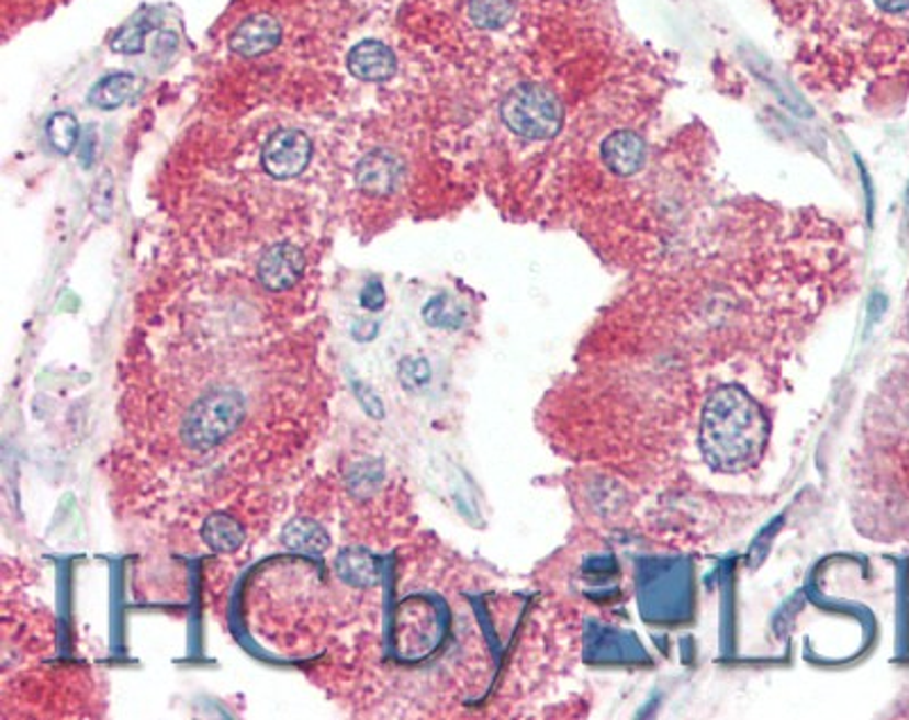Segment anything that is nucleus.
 <instances>
[{
  "mask_svg": "<svg viewBox=\"0 0 909 720\" xmlns=\"http://www.w3.org/2000/svg\"><path fill=\"white\" fill-rule=\"evenodd\" d=\"M282 543L289 550L305 552V554H323L330 548L328 530L318 526L316 520L299 516L289 522L282 532Z\"/></svg>",
  "mask_w": 909,
  "mask_h": 720,
  "instance_id": "12",
  "label": "nucleus"
},
{
  "mask_svg": "<svg viewBox=\"0 0 909 720\" xmlns=\"http://www.w3.org/2000/svg\"><path fill=\"white\" fill-rule=\"evenodd\" d=\"M384 305V286L380 280H369L362 289V307L378 312Z\"/></svg>",
  "mask_w": 909,
  "mask_h": 720,
  "instance_id": "20",
  "label": "nucleus"
},
{
  "mask_svg": "<svg viewBox=\"0 0 909 720\" xmlns=\"http://www.w3.org/2000/svg\"><path fill=\"white\" fill-rule=\"evenodd\" d=\"M509 133L528 142L553 139L564 123V105L553 89L539 82L516 85L501 103Z\"/></svg>",
  "mask_w": 909,
  "mask_h": 720,
  "instance_id": "2",
  "label": "nucleus"
},
{
  "mask_svg": "<svg viewBox=\"0 0 909 720\" xmlns=\"http://www.w3.org/2000/svg\"><path fill=\"white\" fill-rule=\"evenodd\" d=\"M446 634L441 607L426 598H412L399 607L394 620V645L399 660L418 662L433 654Z\"/></svg>",
  "mask_w": 909,
  "mask_h": 720,
  "instance_id": "3",
  "label": "nucleus"
},
{
  "mask_svg": "<svg viewBox=\"0 0 909 720\" xmlns=\"http://www.w3.org/2000/svg\"><path fill=\"white\" fill-rule=\"evenodd\" d=\"M514 14L512 0H471L469 19L480 30H501Z\"/></svg>",
  "mask_w": 909,
  "mask_h": 720,
  "instance_id": "17",
  "label": "nucleus"
},
{
  "mask_svg": "<svg viewBox=\"0 0 909 720\" xmlns=\"http://www.w3.org/2000/svg\"><path fill=\"white\" fill-rule=\"evenodd\" d=\"M355 178L360 189L369 193H375V195L392 193L401 182V161L392 153H384V150L369 153L360 164H357Z\"/></svg>",
  "mask_w": 909,
  "mask_h": 720,
  "instance_id": "10",
  "label": "nucleus"
},
{
  "mask_svg": "<svg viewBox=\"0 0 909 720\" xmlns=\"http://www.w3.org/2000/svg\"><path fill=\"white\" fill-rule=\"evenodd\" d=\"M46 137L55 153L71 155L80 144V123L69 112H57L46 123Z\"/></svg>",
  "mask_w": 909,
  "mask_h": 720,
  "instance_id": "15",
  "label": "nucleus"
},
{
  "mask_svg": "<svg viewBox=\"0 0 909 720\" xmlns=\"http://www.w3.org/2000/svg\"><path fill=\"white\" fill-rule=\"evenodd\" d=\"M603 164L609 173L630 178L643 169L646 144L632 130H619L603 142Z\"/></svg>",
  "mask_w": 909,
  "mask_h": 720,
  "instance_id": "9",
  "label": "nucleus"
},
{
  "mask_svg": "<svg viewBox=\"0 0 909 720\" xmlns=\"http://www.w3.org/2000/svg\"><path fill=\"white\" fill-rule=\"evenodd\" d=\"M203 541L214 552H235L244 543V530L239 520L225 511H214L203 522Z\"/></svg>",
  "mask_w": 909,
  "mask_h": 720,
  "instance_id": "14",
  "label": "nucleus"
},
{
  "mask_svg": "<svg viewBox=\"0 0 909 720\" xmlns=\"http://www.w3.org/2000/svg\"><path fill=\"white\" fill-rule=\"evenodd\" d=\"M242 414V401L235 391H214L193 409L191 432L197 441H216L235 428Z\"/></svg>",
  "mask_w": 909,
  "mask_h": 720,
  "instance_id": "5",
  "label": "nucleus"
},
{
  "mask_svg": "<svg viewBox=\"0 0 909 720\" xmlns=\"http://www.w3.org/2000/svg\"><path fill=\"white\" fill-rule=\"evenodd\" d=\"M424 318L433 325V327H460L464 312L454 305L448 296H439L433 299L426 310H424Z\"/></svg>",
  "mask_w": 909,
  "mask_h": 720,
  "instance_id": "18",
  "label": "nucleus"
},
{
  "mask_svg": "<svg viewBox=\"0 0 909 720\" xmlns=\"http://www.w3.org/2000/svg\"><path fill=\"white\" fill-rule=\"evenodd\" d=\"M312 161V142L301 130H280L262 150V167L276 180L301 176Z\"/></svg>",
  "mask_w": 909,
  "mask_h": 720,
  "instance_id": "4",
  "label": "nucleus"
},
{
  "mask_svg": "<svg viewBox=\"0 0 909 720\" xmlns=\"http://www.w3.org/2000/svg\"><path fill=\"white\" fill-rule=\"evenodd\" d=\"M399 378L405 389H418L430 380V367L424 357H405L399 367Z\"/></svg>",
  "mask_w": 909,
  "mask_h": 720,
  "instance_id": "19",
  "label": "nucleus"
},
{
  "mask_svg": "<svg viewBox=\"0 0 909 720\" xmlns=\"http://www.w3.org/2000/svg\"><path fill=\"white\" fill-rule=\"evenodd\" d=\"M280 40V23L269 14H255L246 19L242 25H237L231 37V48L242 57H262L278 48Z\"/></svg>",
  "mask_w": 909,
  "mask_h": 720,
  "instance_id": "8",
  "label": "nucleus"
},
{
  "mask_svg": "<svg viewBox=\"0 0 909 720\" xmlns=\"http://www.w3.org/2000/svg\"><path fill=\"white\" fill-rule=\"evenodd\" d=\"M139 91V80L133 74H112L96 82L89 91V103L99 110H116Z\"/></svg>",
  "mask_w": 909,
  "mask_h": 720,
  "instance_id": "13",
  "label": "nucleus"
},
{
  "mask_svg": "<svg viewBox=\"0 0 909 720\" xmlns=\"http://www.w3.org/2000/svg\"><path fill=\"white\" fill-rule=\"evenodd\" d=\"M875 5H878L883 12L898 14V12L909 10V0H875Z\"/></svg>",
  "mask_w": 909,
  "mask_h": 720,
  "instance_id": "21",
  "label": "nucleus"
},
{
  "mask_svg": "<svg viewBox=\"0 0 909 720\" xmlns=\"http://www.w3.org/2000/svg\"><path fill=\"white\" fill-rule=\"evenodd\" d=\"M157 25V19L153 12H144L139 16H135L130 21L125 27H121L114 40H112V50L121 53V55H137L144 50V40L148 32Z\"/></svg>",
  "mask_w": 909,
  "mask_h": 720,
  "instance_id": "16",
  "label": "nucleus"
},
{
  "mask_svg": "<svg viewBox=\"0 0 909 720\" xmlns=\"http://www.w3.org/2000/svg\"><path fill=\"white\" fill-rule=\"evenodd\" d=\"M766 439V416L749 391L723 384L707 396L698 425V443L711 469L737 471L749 464Z\"/></svg>",
  "mask_w": 909,
  "mask_h": 720,
  "instance_id": "1",
  "label": "nucleus"
},
{
  "mask_svg": "<svg viewBox=\"0 0 909 720\" xmlns=\"http://www.w3.org/2000/svg\"><path fill=\"white\" fill-rule=\"evenodd\" d=\"M337 577L355 588H369L382 580V562L367 548H344L335 560Z\"/></svg>",
  "mask_w": 909,
  "mask_h": 720,
  "instance_id": "11",
  "label": "nucleus"
},
{
  "mask_svg": "<svg viewBox=\"0 0 909 720\" xmlns=\"http://www.w3.org/2000/svg\"><path fill=\"white\" fill-rule=\"evenodd\" d=\"M305 271V255L299 246L282 241L271 246L257 265V280L267 291H287Z\"/></svg>",
  "mask_w": 909,
  "mask_h": 720,
  "instance_id": "6",
  "label": "nucleus"
},
{
  "mask_svg": "<svg viewBox=\"0 0 909 720\" xmlns=\"http://www.w3.org/2000/svg\"><path fill=\"white\" fill-rule=\"evenodd\" d=\"M346 67L357 80L384 82L389 78H394V74L399 69V61H396L394 50L389 48L386 44L375 42V40H367V42L350 48Z\"/></svg>",
  "mask_w": 909,
  "mask_h": 720,
  "instance_id": "7",
  "label": "nucleus"
}]
</instances>
